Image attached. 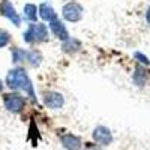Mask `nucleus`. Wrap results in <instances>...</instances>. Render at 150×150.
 Segmentation results:
<instances>
[{
  "label": "nucleus",
  "instance_id": "nucleus-3",
  "mask_svg": "<svg viewBox=\"0 0 150 150\" xmlns=\"http://www.w3.org/2000/svg\"><path fill=\"white\" fill-rule=\"evenodd\" d=\"M83 6L77 2H69L63 6V9H62V15H63V18L69 23H77L83 18Z\"/></svg>",
  "mask_w": 150,
  "mask_h": 150
},
{
  "label": "nucleus",
  "instance_id": "nucleus-13",
  "mask_svg": "<svg viewBox=\"0 0 150 150\" xmlns=\"http://www.w3.org/2000/svg\"><path fill=\"white\" fill-rule=\"evenodd\" d=\"M26 60L29 62V65L32 66H39L42 62V54L38 51V50H32V51H27Z\"/></svg>",
  "mask_w": 150,
  "mask_h": 150
},
{
  "label": "nucleus",
  "instance_id": "nucleus-7",
  "mask_svg": "<svg viewBox=\"0 0 150 150\" xmlns=\"http://www.w3.org/2000/svg\"><path fill=\"white\" fill-rule=\"evenodd\" d=\"M0 12H2L3 17H6L9 21L14 23L15 26H20L21 20H20V17H18V14H17L15 8L12 6V3L9 2V0H3V2H2V5H0Z\"/></svg>",
  "mask_w": 150,
  "mask_h": 150
},
{
  "label": "nucleus",
  "instance_id": "nucleus-4",
  "mask_svg": "<svg viewBox=\"0 0 150 150\" xmlns=\"http://www.w3.org/2000/svg\"><path fill=\"white\" fill-rule=\"evenodd\" d=\"M3 104H5L6 110L11 112H21L24 105H26V99L18 93H8L3 98Z\"/></svg>",
  "mask_w": 150,
  "mask_h": 150
},
{
  "label": "nucleus",
  "instance_id": "nucleus-12",
  "mask_svg": "<svg viewBox=\"0 0 150 150\" xmlns=\"http://www.w3.org/2000/svg\"><path fill=\"white\" fill-rule=\"evenodd\" d=\"M81 48V42L78 39H74V38H69L68 41H65L62 44V50H63L65 53H75L78 51Z\"/></svg>",
  "mask_w": 150,
  "mask_h": 150
},
{
  "label": "nucleus",
  "instance_id": "nucleus-10",
  "mask_svg": "<svg viewBox=\"0 0 150 150\" xmlns=\"http://www.w3.org/2000/svg\"><path fill=\"white\" fill-rule=\"evenodd\" d=\"M38 14L41 15V18L44 20V21H54V20H57V14H56V11L53 9V6H50L48 3H41L39 5V8H38Z\"/></svg>",
  "mask_w": 150,
  "mask_h": 150
},
{
  "label": "nucleus",
  "instance_id": "nucleus-5",
  "mask_svg": "<svg viewBox=\"0 0 150 150\" xmlns=\"http://www.w3.org/2000/svg\"><path fill=\"white\" fill-rule=\"evenodd\" d=\"M44 104H45V107L51 108V110H59L63 107L65 98L59 92H47L44 95Z\"/></svg>",
  "mask_w": 150,
  "mask_h": 150
},
{
  "label": "nucleus",
  "instance_id": "nucleus-1",
  "mask_svg": "<svg viewBox=\"0 0 150 150\" xmlns=\"http://www.w3.org/2000/svg\"><path fill=\"white\" fill-rule=\"evenodd\" d=\"M6 86L12 90H26V93L35 101V92H33V86L29 78L27 72L23 68H14L11 69L6 75Z\"/></svg>",
  "mask_w": 150,
  "mask_h": 150
},
{
  "label": "nucleus",
  "instance_id": "nucleus-2",
  "mask_svg": "<svg viewBox=\"0 0 150 150\" xmlns=\"http://www.w3.org/2000/svg\"><path fill=\"white\" fill-rule=\"evenodd\" d=\"M24 41L27 44H41V42H45L48 39V29L45 24L42 23H33V24H29L27 30L24 32L23 35Z\"/></svg>",
  "mask_w": 150,
  "mask_h": 150
},
{
  "label": "nucleus",
  "instance_id": "nucleus-8",
  "mask_svg": "<svg viewBox=\"0 0 150 150\" xmlns=\"http://www.w3.org/2000/svg\"><path fill=\"white\" fill-rule=\"evenodd\" d=\"M50 30H51V33L57 38V39L60 41H68L69 39V33H68V29L62 24L60 20H54L50 23Z\"/></svg>",
  "mask_w": 150,
  "mask_h": 150
},
{
  "label": "nucleus",
  "instance_id": "nucleus-18",
  "mask_svg": "<svg viewBox=\"0 0 150 150\" xmlns=\"http://www.w3.org/2000/svg\"><path fill=\"white\" fill-rule=\"evenodd\" d=\"M146 21L150 24V6L147 8V11H146Z\"/></svg>",
  "mask_w": 150,
  "mask_h": 150
},
{
  "label": "nucleus",
  "instance_id": "nucleus-15",
  "mask_svg": "<svg viewBox=\"0 0 150 150\" xmlns=\"http://www.w3.org/2000/svg\"><path fill=\"white\" fill-rule=\"evenodd\" d=\"M27 51H24L21 48H14L12 50V62L14 63H20V62H26Z\"/></svg>",
  "mask_w": 150,
  "mask_h": 150
},
{
  "label": "nucleus",
  "instance_id": "nucleus-19",
  "mask_svg": "<svg viewBox=\"0 0 150 150\" xmlns=\"http://www.w3.org/2000/svg\"><path fill=\"white\" fill-rule=\"evenodd\" d=\"M2 90H3V81L0 80V93H2Z\"/></svg>",
  "mask_w": 150,
  "mask_h": 150
},
{
  "label": "nucleus",
  "instance_id": "nucleus-11",
  "mask_svg": "<svg viewBox=\"0 0 150 150\" xmlns=\"http://www.w3.org/2000/svg\"><path fill=\"white\" fill-rule=\"evenodd\" d=\"M147 80H149V72H147V69L143 68L141 65H137L135 72H134V84L138 86V87H143V86H146Z\"/></svg>",
  "mask_w": 150,
  "mask_h": 150
},
{
  "label": "nucleus",
  "instance_id": "nucleus-9",
  "mask_svg": "<svg viewBox=\"0 0 150 150\" xmlns=\"http://www.w3.org/2000/svg\"><path fill=\"white\" fill-rule=\"evenodd\" d=\"M60 143L62 146H63L66 150H80L81 149V140L78 138L77 135H74V134H65V135H62V138H60Z\"/></svg>",
  "mask_w": 150,
  "mask_h": 150
},
{
  "label": "nucleus",
  "instance_id": "nucleus-16",
  "mask_svg": "<svg viewBox=\"0 0 150 150\" xmlns=\"http://www.w3.org/2000/svg\"><path fill=\"white\" fill-rule=\"evenodd\" d=\"M9 41H11V35H9L6 30L0 29V48L6 47V45L9 44Z\"/></svg>",
  "mask_w": 150,
  "mask_h": 150
},
{
  "label": "nucleus",
  "instance_id": "nucleus-17",
  "mask_svg": "<svg viewBox=\"0 0 150 150\" xmlns=\"http://www.w3.org/2000/svg\"><path fill=\"white\" fill-rule=\"evenodd\" d=\"M134 57L135 59H138V62H140V63H144V65H150V60L144 56V54H141V53H135L134 54Z\"/></svg>",
  "mask_w": 150,
  "mask_h": 150
},
{
  "label": "nucleus",
  "instance_id": "nucleus-14",
  "mask_svg": "<svg viewBox=\"0 0 150 150\" xmlns=\"http://www.w3.org/2000/svg\"><path fill=\"white\" fill-rule=\"evenodd\" d=\"M24 18L29 21H36L38 18V8L33 3H27L24 6Z\"/></svg>",
  "mask_w": 150,
  "mask_h": 150
},
{
  "label": "nucleus",
  "instance_id": "nucleus-6",
  "mask_svg": "<svg viewBox=\"0 0 150 150\" xmlns=\"http://www.w3.org/2000/svg\"><path fill=\"white\" fill-rule=\"evenodd\" d=\"M92 137H93V140L98 144H101V146H108L112 141V134L105 126H96L93 134H92Z\"/></svg>",
  "mask_w": 150,
  "mask_h": 150
},
{
  "label": "nucleus",
  "instance_id": "nucleus-20",
  "mask_svg": "<svg viewBox=\"0 0 150 150\" xmlns=\"http://www.w3.org/2000/svg\"><path fill=\"white\" fill-rule=\"evenodd\" d=\"M87 150H101V149H99V147H89Z\"/></svg>",
  "mask_w": 150,
  "mask_h": 150
}]
</instances>
